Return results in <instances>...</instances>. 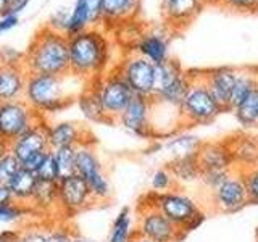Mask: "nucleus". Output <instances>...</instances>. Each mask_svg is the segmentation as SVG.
I'll return each instance as SVG.
<instances>
[{"mask_svg": "<svg viewBox=\"0 0 258 242\" xmlns=\"http://www.w3.org/2000/svg\"><path fill=\"white\" fill-rule=\"evenodd\" d=\"M70 73L92 83L107 73L110 60V42L99 28H89L75 36H68Z\"/></svg>", "mask_w": 258, "mask_h": 242, "instance_id": "obj_3", "label": "nucleus"}, {"mask_svg": "<svg viewBox=\"0 0 258 242\" xmlns=\"http://www.w3.org/2000/svg\"><path fill=\"white\" fill-rule=\"evenodd\" d=\"M131 242H153V240H150V239H147V237H144V236H141V234H134V237L131 239Z\"/></svg>", "mask_w": 258, "mask_h": 242, "instance_id": "obj_50", "label": "nucleus"}, {"mask_svg": "<svg viewBox=\"0 0 258 242\" xmlns=\"http://www.w3.org/2000/svg\"><path fill=\"white\" fill-rule=\"evenodd\" d=\"M218 2H220V0H216V5H218Z\"/></svg>", "mask_w": 258, "mask_h": 242, "instance_id": "obj_54", "label": "nucleus"}, {"mask_svg": "<svg viewBox=\"0 0 258 242\" xmlns=\"http://www.w3.org/2000/svg\"><path fill=\"white\" fill-rule=\"evenodd\" d=\"M61 177L76 173V147H60L52 150Z\"/></svg>", "mask_w": 258, "mask_h": 242, "instance_id": "obj_32", "label": "nucleus"}, {"mask_svg": "<svg viewBox=\"0 0 258 242\" xmlns=\"http://www.w3.org/2000/svg\"><path fill=\"white\" fill-rule=\"evenodd\" d=\"M236 119L247 129L258 128V87L250 92L239 107L234 110Z\"/></svg>", "mask_w": 258, "mask_h": 242, "instance_id": "obj_31", "label": "nucleus"}, {"mask_svg": "<svg viewBox=\"0 0 258 242\" xmlns=\"http://www.w3.org/2000/svg\"><path fill=\"white\" fill-rule=\"evenodd\" d=\"M102 24V0H76L70 12L67 36H75Z\"/></svg>", "mask_w": 258, "mask_h": 242, "instance_id": "obj_19", "label": "nucleus"}, {"mask_svg": "<svg viewBox=\"0 0 258 242\" xmlns=\"http://www.w3.org/2000/svg\"><path fill=\"white\" fill-rule=\"evenodd\" d=\"M87 84L73 73L63 76L31 73L26 79L24 100L42 116L47 113H58L78 100Z\"/></svg>", "mask_w": 258, "mask_h": 242, "instance_id": "obj_1", "label": "nucleus"}, {"mask_svg": "<svg viewBox=\"0 0 258 242\" xmlns=\"http://www.w3.org/2000/svg\"><path fill=\"white\" fill-rule=\"evenodd\" d=\"M42 118L24 99L0 102V139L12 144Z\"/></svg>", "mask_w": 258, "mask_h": 242, "instance_id": "obj_9", "label": "nucleus"}, {"mask_svg": "<svg viewBox=\"0 0 258 242\" xmlns=\"http://www.w3.org/2000/svg\"><path fill=\"white\" fill-rule=\"evenodd\" d=\"M32 210L26 205H21L18 202H8V204L0 205V223H18L26 218L28 213H31Z\"/></svg>", "mask_w": 258, "mask_h": 242, "instance_id": "obj_34", "label": "nucleus"}, {"mask_svg": "<svg viewBox=\"0 0 258 242\" xmlns=\"http://www.w3.org/2000/svg\"><path fill=\"white\" fill-rule=\"evenodd\" d=\"M12 200H13V197H12L10 191H8L7 184L0 183V205H2V204H8V202H12Z\"/></svg>", "mask_w": 258, "mask_h": 242, "instance_id": "obj_48", "label": "nucleus"}, {"mask_svg": "<svg viewBox=\"0 0 258 242\" xmlns=\"http://www.w3.org/2000/svg\"><path fill=\"white\" fill-rule=\"evenodd\" d=\"M21 166H23L21 161L16 158L12 152L5 153V155L0 158V183L7 184L13 174L20 171Z\"/></svg>", "mask_w": 258, "mask_h": 242, "instance_id": "obj_36", "label": "nucleus"}, {"mask_svg": "<svg viewBox=\"0 0 258 242\" xmlns=\"http://www.w3.org/2000/svg\"><path fill=\"white\" fill-rule=\"evenodd\" d=\"M244 181L247 186V194H248V202L252 205H258V168L248 169L244 171Z\"/></svg>", "mask_w": 258, "mask_h": 242, "instance_id": "obj_37", "label": "nucleus"}, {"mask_svg": "<svg viewBox=\"0 0 258 242\" xmlns=\"http://www.w3.org/2000/svg\"><path fill=\"white\" fill-rule=\"evenodd\" d=\"M78 105L87 119L95 121V123H108L102 105H100L99 97H97V92L91 83L87 84V87L78 97Z\"/></svg>", "mask_w": 258, "mask_h": 242, "instance_id": "obj_29", "label": "nucleus"}, {"mask_svg": "<svg viewBox=\"0 0 258 242\" xmlns=\"http://www.w3.org/2000/svg\"><path fill=\"white\" fill-rule=\"evenodd\" d=\"M234 158V166L244 173L258 166V139L248 134H236L226 139Z\"/></svg>", "mask_w": 258, "mask_h": 242, "instance_id": "obj_21", "label": "nucleus"}, {"mask_svg": "<svg viewBox=\"0 0 258 242\" xmlns=\"http://www.w3.org/2000/svg\"><path fill=\"white\" fill-rule=\"evenodd\" d=\"M95 200L87 183L78 173L58 181V210L64 215H75L89 208Z\"/></svg>", "mask_w": 258, "mask_h": 242, "instance_id": "obj_12", "label": "nucleus"}, {"mask_svg": "<svg viewBox=\"0 0 258 242\" xmlns=\"http://www.w3.org/2000/svg\"><path fill=\"white\" fill-rule=\"evenodd\" d=\"M169 32L165 26L161 28H150L142 31L141 37L136 40L131 50L142 55L144 58H147L153 65L165 63L171 58L169 55Z\"/></svg>", "mask_w": 258, "mask_h": 242, "instance_id": "obj_14", "label": "nucleus"}, {"mask_svg": "<svg viewBox=\"0 0 258 242\" xmlns=\"http://www.w3.org/2000/svg\"><path fill=\"white\" fill-rule=\"evenodd\" d=\"M150 188L153 192H169L177 188V183L174 179L173 173L168 168H158L153 171L150 177Z\"/></svg>", "mask_w": 258, "mask_h": 242, "instance_id": "obj_33", "label": "nucleus"}, {"mask_svg": "<svg viewBox=\"0 0 258 242\" xmlns=\"http://www.w3.org/2000/svg\"><path fill=\"white\" fill-rule=\"evenodd\" d=\"M23 65L28 75L63 76L70 73V44L68 36L44 24L23 56Z\"/></svg>", "mask_w": 258, "mask_h": 242, "instance_id": "obj_2", "label": "nucleus"}, {"mask_svg": "<svg viewBox=\"0 0 258 242\" xmlns=\"http://www.w3.org/2000/svg\"><path fill=\"white\" fill-rule=\"evenodd\" d=\"M232 171H202L200 183L205 186L208 191H215L218 186L223 184V181L231 174Z\"/></svg>", "mask_w": 258, "mask_h": 242, "instance_id": "obj_39", "label": "nucleus"}, {"mask_svg": "<svg viewBox=\"0 0 258 242\" xmlns=\"http://www.w3.org/2000/svg\"><path fill=\"white\" fill-rule=\"evenodd\" d=\"M189 89L181 105L182 126H200L212 123L224 110L210 92L202 70L189 71Z\"/></svg>", "mask_w": 258, "mask_h": 242, "instance_id": "obj_4", "label": "nucleus"}, {"mask_svg": "<svg viewBox=\"0 0 258 242\" xmlns=\"http://www.w3.org/2000/svg\"><path fill=\"white\" fill-rule=\"evenodd\" d=\"M91 84L95 89L107 121L108 123H118L119 116L123 115L127 105L136 97L133 89L127 86L116 68L107 71L103 76L92 81Z\"/></svg>", "mask_w": 258, "mask_h": 242, "instance_id": "obj_6", "label": "nucleus"}, {"mask_svg": "<svg viewBox=\"0 0 258 242\" xmlns=\"http://www.w3.org/2000/svg\"><path fill=\"white\" fill-rule=\"evenodd\" d=\"M256 87H258V68L253 67L239 68L236 76V84H234L231 102H229V111L236 110L242 103V100L252 91H255Z\"/></svg>", "mask_w": 258, "mask_h": 242, "instance_id": "obj_25", "label": "nucleus"}, {"mask_svg": "<svg viewBox=\"0 0 258 242\" xmlns=\"http://www.w3.org/2000/svg\"><path fill=\"white\" fill-rule=\"evenodd\" d=\"M134 234H136V226L133 221L131 208L124 207L119 210L115 221H113L107 242H131Z\"/></svg>", "mask_w": 258, "mask_h": 242, "instance_id": "obj_28", "label": "nucleus"}, {"mask_svg": "<svg viewBox=\"0 0 258 242\" xmlns=\"http://www.w3.org/2000/svg\"><path fill=\"white\" fill-rule=\"evenodd\" d=\"M256 13H258V0H256Z\"/></svg>", "mask_w": 258, "mask_h": 242, "instance_id": "obj_53", "label": "nucleus"}, {"mask_svg": "<svg viewBox=\"0 0 258 242\" xmlns=\"http://www.w3.org/2000/svg\"><path fill=\"white\" fill-rule=\"evenodd\" d=\"M202 144L204 142H202L197 136L182 134L177 137H171V139L166 142L165 147L169 153H171L173 158H182V157L197 155Z\"/></svg>", "mask_w": 258, "mask_h": 242, "instance_id": "obj_30", "label": "nucleus"}, {"mask_svg": "<svg viewBox=\"0 0 258 242\" xmlns=\"http://www.w3.org/2000/svg\"><path fill=\"white\" fill-rule=\"evenodd\" d=\"M24 52L15 50L13 47H2L0 48V62L2 63H23Z\"/></svg>", "mask_w": 258, "mask_h": 242, "instance_id": "obj_42", "label": "nucleus"}, {"mask_svg": "<svg viewBox=\"0 0 258 242\" xmlns=\"http://www.w3.org/2000/svg\"><path fill=\"white\" fill-rule=\"evenodd\" d=\"M197 160L202 171H236L228 141L204 142Z\"/></svg>", "mask_w": 258, "mask_h": 242, "instance_id": "obj_17", "label": "nucleus"}, {"mask_svg": "<svg viewBox=\"0 0 258 242\" xmlns=\"http://www.w3.org/2000/svg\"><path fill=\"white\" fill-rule=\"evenodd\" d=\"M47 150L52 149L48 142V123L45 118L39 119L36 125H32L26 133H23L18 139L10 144V152L21 161V165L36 153Z\"/></svg>", "mask_w": 258, "mask_h": 242, "instance_id": "obj_15", "label": "nucleus"}, {"mask_svg": "<svg viewBox=\"0 0 258 242\" xmlns=\"http://www.w3.org/2000/svg\"><path fill=\"white\" fill-rule=\"evenodd\" d=\"M20 242H47V231H42V229L21 231Z\"/></svg>", "mask_w": 258, "mask_h": 242, "instance_id": "obj_43", "label": "nucleus"}, {"mask_svg": "<svg viewBox=\"0 0 258 242\" xmlns=\"http://www.w3.org/2000/svg\"><path fill=\"white\" fill-rule=\"evenodd\" d=\"M205 7L204 0H163L161 21L171 34L185 31Z\"/></svg>", "mask_w": 258, "mask_h": 242, "instance_id": "obj_13", "label": "nucleus"}, {"mask_svg": "<svg viewBox=\"0 0 258 242\" xmlns=\"http://www.w3.org/2000/svg\"><path fill=\"white\" fill-rule=\"evenodd\" d=\"M142 0H102V24L119 26L136 21Z\"/></svg>", "mask_w": 258, "mask_h": 242, "instance_id": "obj_22", "label": "nucleus"}, {"mask_svg": "<svg viewBox=\"0 0 258 242\" xmlns=\"http://www.w3.org/2000/svg\"><path fill=\"white\" fill-rule=\"evenodd\" d=\"M136 232L153 242H179L185 236L147 197L137 205Z\"/></svg>", "mask_w": 258, "mask_h": 242, "instance_id": "obj_7", "label": "nucleus"}, {"mask_svg": "<svg viewBox=\"0 0 258 242\" xmlns=\"http://www.w3.org/2000/svg\"><path fill=\"white\" fill-rule=\"evenodd\" d=\"M256 168H258V166H256Z\"/></svg>", "mask_w": 258, "mask_h": 242, "instance_id": "obj_55", "label": "nucleus"}, {"mask_svg": "<svg viewBox=\"0 0 258 242\" xmlns=\"http://www.w3.org/2000/svg\"><path fill=\"white\" fill-rule=\"evenodd\" d=\"M28 71L23 63L0 62V102L23 100Z\"/></svg>", "mask_w": 258, "mask_h": 242, "instance_id": "obj_20", "label": "nucleus"}, {"mask_svg": "<svg viewBox=\"0 0 258 242\" xmlns=\"http://www.w3.org/2000/svg\"><path fill=\"white\" fill-rule=\"evenodd\" d=\"M48 152L50 150H47V152H39V153H36V155H32L29 160H26L23 163V168H26V169H29V171H32V173H36L37 169L42 166V163H44V160L47 158V155H48Z\"/></svg>", "mask_w": 258, "mask_h": 242, "instance_id": "obj_44", "label": "nucleus"}, {"mask_svg": "<svg viewBox=\"0 0 258 242\" xmlns=\"http://www.w3.org/2000/svg\"><path fill=\"white\" fill-rule=\"evenodd\" d=\"M21 231L18 229H7L0 232V242H20Z\"/></svg>", "mask_w": 258, "mask_h": 242, "instance_id": "obj_47", "label": "nucleus"}, {"mask_svg": "<svg viewBox=\"0 0 258 242\" xmlns=\"http://www.w3.org/2000/svg\"><path fill=\"white\" fill-rule=\"evenodd\" d=\"M18 21H20L18 15H4V16H0V32L13 29L16 24H18Z\"/></svg>", "mask_w": 258, "mask_h": 242, "instance_id": "obj_45", "label": "nucleus"}, {"mask_svg": "<svg viewBox=\"0 0 258 242\" xmlns=\"http://www.w3.org/2000/svg\"><path fill=\"white\" fill-rule=\"evenodd\" d=\"M145 197L157 208H160L168 220L174 223L184 234L196 229L205 220V215L197 202L177 189L161 194L150 191Z\"/></svg>", "mask_w": 258, "mask_h": 242, "instance_id": "obj_5", "label": "nucleus"}, {"mask_svg": "<svg viewBox=\"0 0 258 242\" xmlns=\"http://www.w3.org/2000/svg\"><path fill=\"white\" fill-rule=\"evenodd\" d=\"M212 200L215 210L221 213H237L244 210L250 204L244 174L237 169L232 171L223 184L212 191Z\"/></svg>", "mask_w": 258, "mask_h": 242, "instance_id": "obj_11", "label": "nucleus"}, {"mask_svg": "<svg viewBox=\"0 0 258 242\" xmlns=\"http://www.w3.org/2000/svg\"><path fill=\"white\" fill-rule=\"evenodd\" d=\"M8 152H10V144L0 139V158H2L5 153H8Z\"/></svg>", "mask_w": 258, "mask_h": 242, "instance_id": "obj_49", "label": "nucleus"}, {"mask_svg": "<svg viewBox=\"0 0 258 242\" xmlns=\"http://www.w3.org/2000/svg\"><path fill=\"white\" fill-rule=\"evenodd\" d=\"M36 186H37L36 173H32L23 166L20 171L13 174L10 177V181L7 183V188L10 191L13 200L18 202L21 205H26V207H29V204H31L32 196H34V191H36Z\"/></svg>", "mask_w": 258, "mask_h": 242, "instance_id": "obj_24", "label": "nucleus"}, {"mask_svg": "<svg viewBox=\"0 0 258 242\" xmlns=\"http://www.w3.org/2000/svg\"><path fill=\"white\" fill-rule=\"evenodd\" d=\"M68 20H70V12L67 10H58V12H55L52 16H50V20H48V23H45L48 28H52L55 31H58V32H63V34H67V26H68Z\"/></svg>", "mask_w": 258, "mask_h": 242, "instance_id": "obj_40", "label": "nucleus"}, {"mask_svg": "<svg viewBox=\"0 0 258 242\" xmlns=\"http://www.w3.org/2000/svg\"><path fill=\"white\" fill-rule=\"evenodd\" d=\"M36 176H37V181H42V183H55L56 184L61 179L60 169H58V165H56V160H55V155L52 150L48 152V155L44 160L42 166L36 171Z\"/></svg>", "mask_w": 258, "mask_h": 242, "instance_id": "obj_35", "label": "nucleus"}, {"mask_svg": "<svg viewBox=\"0 0 258 242\" xmlns=\"http://www.w3.org/2000/svg\"><path fill=\"white\" fill-rule=\"evenodd\" d=\"M118 123L139 137H155L152 128V99L136 95L119 116Z\"/></svg>", "mask_w": 258, "mask_h": 242, "instance_id": "obj_16", "label": "nucleus"}, {"mask_svg": "<svg viewBox=\"0 0 258 242\" xmlns=\"http://www.w3.org/2000/svg\"><path fill=\"white\" fill-rule=\"evenodd\" d=\"M76 173L87 183L95 202H107L111 197V186L103 173L102 161L92 141L76 145Z\"/></svg>", "mask_w": 258, "mask_h": 242, "instance_id": "obj_8", "label": "nucleus"}, {"mask_svg": "<svg viewBox=\"0 0 258 242\" xmlns=\"http://www.w3.org/2000/svg\"><path fill=\"white\" fill-rule=\"evenodd\" d=\"M218 5L232 12L256 13V0H220Z\"/></svg>", "mask_w": 258, "mask_h": 242, "instance_id": "obj_38", "label": "nucleus"}, {"mask_svg": "<svg viewBox=\"0 0 258 242\" xmlns=\"http://www.w3.org/2000/svg\"><path fill=\"white\" fill-rule=\"evenodd\" d=\"M115 68L136 95L152 99L155 84V65L152 62L134 50H129Z\"/></svg>", "mask_w": 258, "mask_h": 242, "instance_id": "obj_10", "label": "nucleus"}, {"mask_svg": "<svg viewBox=\"0 0 258 242\" xmlns=\"http://www.w3.org/2000/svg\"><path fill=\"white\" fill-rule=\"evenodd\" d=\"M28 4H29V0H10V4L7 5V10L4 15H20L24 8H26Z\"/></svg>", "mask_w": 258, "mask_h": 242, "instance_id": "obj_46", "label": "nucleus"}, {"mask_svg": "<svg viewBox=\"0 0 258 242\" xmlns=\"http://www.w3.org/2000/svg\"><path fill=\"white\" fill-rule=\"evenodd\" d=\"M87 136L89 133L86 129L75 121H60V123L48 125V142L52 150L60 147H76L86 141H91V137Z\"/></svg>", "mask_w": 258, "mask_h": 242, "instance_id": "obj_23", "label": "nucleus"}, {"mask_svg": "<svg viewBox=\"0 0 258 242\" xmlns=\"http://www.w3.org/2000/svg\"><path fill=\"white\" fill-rule=\"evenodd\" d=\"M166 168L173 173L177 186L200 181L202 169L199 165L197 155L182 157V158H171V161H169Z\"/></svg>", "mask_w": 258, "mask_h": 242, "instance_id": "obj_26", "label": "nucleus"}, {"mask_svg": "<svg viewBox=\"0 0 258 242\" xmlns=\"http://www.w3.org/2000/svg\"><path fill=\"white\" fill-rule=\"evenodd\" d=\"M32 212H48L52 208H58V183H42L37 181L34 196L29 204Z\"/></svg>", "mask_w": 258, "mask_h": 242, "instance_id": "obj_27", "label": "nucleus"}, {"mask_svg": "<svg viewBox=\"0 0 258 242\" xmlns=\"http://www.w3.org/2000/svg\"><path fill=\"white\" fill-rule=\"evenodd\" d=\"M205 5H216V0H204Z\"/></svg>", "mask_w": 258, "mask_h": 242, "instance_id": "obj_52", "label": "nucleus"}, {"mask_svg": "<svg viewBox=\"0 0 258 242\" xmlns=\"http://www.w3.org/2000/svg\"><path fill=\"white\" fill-rule=\"evenodd\" d=\"M76 234L68 228H53L47 229V242H75Z\"/></svg>", "mask_w": 258, "mask_h": 242, "instance_id": "obj_41", "label": "nucleus"}, {"mask_svg": "<svg viewBox=\"0 0 258 242\" xmlns=\"http://www.w3.org/2000/svg\"><path fill=\"white\" fill-rule=\"evenodd\" d=\"M204 73V79L213 94L215 100L221 105L224 111H229V102L232 95V89L236 84L237 70L231 67H220V68H210L202 70Z\"/></svg>", "mask_w": 258, "mask_h": 242, "instance_id": "obj_18", "label": "nucleus"}, {"mask_svg": "<svg viewBox=\"0 0 258 242\" xmlns=\"http://www.w3.org/2000/svg\"><path fill=\"white\" fill-rule=\"evenodd\" d=\"M75 242H99V240H92V239H86V237H79V236H76V237H75Z\"/></svg>", "mask_w": 258, "mask_h": 242, "instance_id": "obj_51", "label": "nucleus"}]
</instances>
